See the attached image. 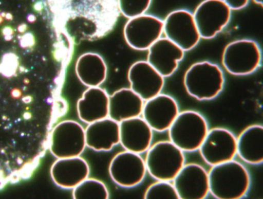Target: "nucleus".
I'll list each match as a JSON object with an SVG mask.
<instances>
[{"mask_svg":"<svg viewBox=\"0 0 263 199\" xmlns=\"http://www.w3.org/2000/svg\"><path fill=\"white\" fill-rule=\"evenodd\" d=\"M55 12L78 39H96L112 27L120 13L117 0H57Z\"/></svg>","mask_w":263,"mask_h":199,"instance_id":"f257e3e1","label":"nucleus"},{"mask_svg":"<svg viewBox=\"0 0 263 199\" xmlns=\"http://www.w3.org/2000/svg\"><path fill=\"white\" fill-rule=\"evenodd\" d=\"M208 175L210 193L218 199H240L250 189L249 172L234 159L212 166Z\"/></svg>","mask_w":263,"mask_h":199,"instance_id":"f03ea898","label":"nucleus"},{"mask_svg":"<svg viewBox=\"0 0 263 199\" xmlns=\"http://www.w3.org/2000/svg\"><path fill=\"white\" fill-rule=\"evenodd\" d=\"M184 88L189 95L200 101L215 98L222 91L224 77L217 64L207 61L193 64L183 79Z\"/></svg>","mask_w":263,"mask_h":199,"instance_id":"7ed1b4c3","label":"nucleus"},{"mask_svg":"<svg viewBox=\"0 0 263 199\" xmlns=\"http://www.w3.org/2000/svg\"><path fill=\"white\" fill-rule=\"evenodd\" d=\"M205 118L198 112H179L168 129L169 140L183 152L199 150L209 131Z\"/></svg>","mask_w":263,"mask_h":199,"instance_id":"20e7f679","label":"nucleus"},{"mask_svg":"<svg viewBox=\"0 0 263 199\" xmlns=\"http://www.w3.org/2000/svg\"><path fill=\"white\" fill-rule=\"evenodd\" d=\"M147 172L156 180L172 181L185 164L184 152L170 140L152 144L144 159Z\"/></svg>","mask_w":263,"mask_h":199,"instance_id":"39448f33","label":"nucleus"},{"mask_svg":"<svg viewBox=\"0 0 263 199\" xmlns=\"http://www.w3.org/2000/svg\"><path fill=\"white\" fill-rule=\"evenodd\" d=\"M86 147L85 129L76 121H60L49 132L48 148L57 158L79 156Z\"/></svg>","mask_w":263,"mask_h":199,"instance_id":"423d86ee","label":"nucleus"},{"mask_svg":"<svg viewBox=\"0 0 263 199\" xmlns=\"http://www.w3.org/2000/svg\"><path fill=\"white\" fill-rule=\"evenodd\" d=\"M261 52L258 44L251 39H240L229 43L222 55V64L230 74L245 76L260 66Z\"/></svg>","mask_w":263,"mask_h":199,"instance_id":"0eeeda50","label":"nucleus"},{"mask_svg":"<svg viewBox=\"0 0 263 199\" xmlns=\"http://www.w3.org/2000/svg\"><path fill=\"white\" fill-rule=\"evenodd\" d=\"M231 9L223 0H204L193 13L201 38L211 39L229 24Z\"/></svg>","mask_w":263,"mask_h":199,"instance_id":"6e6552de","label":"nucleus"},{"mask_svg":"<svg viewBox=\"0 0 263 199\" xmlns=\"http://www.w3.org/2000/svg\"><path fill=\"white\" fill-rule=\"evenodd\" d=\"M163 21L165 37L184 51L191 50L198 44L201 37L190 11L182 9L174 10Z\"/></svg>","mask_w":263,"mask_h":199,"instance_id":"1a4fd4ad","label":"nucleus"},{"mask_svg":"<svg viewBox=\"0 0 263 199\" xmlns=\"http://www.w3.org/2000/svg\"><path fill=\"white\" fill-rule=\"evenodd\" d=\"M163 21L158 17L143 14L126 23L123 34L127 44L137 50H146L161 37Z\"/></svg>","mask_w":263,"mask_h":199,"instance_id":"9d476101","label":"nucleus"},{"mask_svg":"<svg viewBox=\"0 0 263 199\" xmlns=\"http://www.w3.org/2000/svg\"><path fill=\"white\" fill-rule=\"evenodd\" d=\"M198 150L203 160L211 166L233 160L237 155L236 137L227 129L212 128Z\"/></svg>","mask_w":263,"mask_h":199,"instance_id":"9b49d317","label":"nucleus"},{"mask_svg":"<svg viewBox=\"0 0 263 199\" xmlns=\"http://www.w3.org/2000/svg\"><path fill=\"white\" fill-rule=\"evenodd\" d=\"M146 172L144 159L140 155L126 150L115 155L108 167L112 180L124 188H132L140 184Z\"/></svg>","mask_w":263,"mask_h":199,"instance_id":"f8f14e48","label":"nucleus"},{"mask_svg":"<svg viewBox=\"0 0 263 199\" xmlns=\"http://www.w3.org/2000/svg\"><path fill=\"white\" fill-rule=\"evenodd\" d=\"M172 182L180 199H203L210 193L208 172L197 164H185Z\"/></svg>","mask_w":263,"mask_h":199,"instance_id":"ddd939ff","label":"nucleus"},{"mask_svg":"<svg viewBox=\"0 0 263 199\" xmlns=\"http://www.w3.org/2000/svg\"><path fill=\"white\" fill-rule=\"evenodd\" d=\"M179 113L176 100L160 93L144 101L141 115L153 131L162 132L168 130Z\"/></svg>","mask_w":263,"mask_h":199,"instance_id":"4468645a","label":"nucleus"},{"mask_svg":"<svg viewBox=\"0 0 263 199\" xmlns=\"http://www.w3.org/2000/svg\"><path fill=\"white\" fill-rule=\"evenodd\" d=\"M127 77L129 88L144 101L160 94L164 85V78L147 61L134 63Z\"/></svg>","mask_w":263,"mask_h":199,"instance_id":"2eb2a0df","label":"nucleus"},{"mask_svg":"<svg viewBox=\"0 0 263 199\" xmlns=\"http://www.w3.org/2000/svg\"><path fill=\"white\" fill-rule=\"evenodd\" d=\"M89 172L88 162L80 156L57 158L50 170L54 183L66 189H73L89 176Z\"/></svg>","mask_w":263,"mask_h":199,"instance_id":"dca6fc26","label":"nucleus"},{"mask_svg":"<svg viewBox=\"0 0 263 199\" xmlns=\"http://www.w3.org/2000/svg\"><path fill=\"white\" fill-rule=\"evenodd\" d=\"M147 50L146 61L164 78L176 71L185 52L165 37H161Z\"/></svg>","mask_w":263,"mask_h":199,"instance_id":"f3484780","label":"nucleus"},{"mask_svg":"<svg viewBox=\"0 0 263 199\" xmlns=\"http://www.w3.org/2000/svg\"><path fill=\"white\" fill-rule=\"evenodd\" d=\"M120 143L125 150L140 154L152 145L153 130L140 116L119 123Z\"/></svg>","mask_w":263,"mask_h":199,"instance_id":"a211bd4d","label":"nucleus"},{"mask_svg":"<svg viewBox=\"0 0 263 199\" xmlns=\"http://www.w3.org/2000/svg\"><path fill=\"white\" fill-rule=\"evenodd\" d=\"M86 147L107 152L120 143L119 123L109 117L88 124L85 129Z\"/></svg>","mask_w":263,"mask_h":199,"instance_id":"6ab92c4d","label":"nucleus"},{"mask_svg":"<svg viewBox=\"0 0 263 199\" xmlns=\"http://www.w3.org/2000/svg\"><path fill=\"white\" fill-rule=\"evenodd\" d=\"M109 96L100 86L88 87L77 103L79 119L89 124L108 117Z\"/></svg>","mask_w":263,"mask_h":199,"instance_id":"aec40b11","label":"nucleus"},{"mask_svg":"<svg viewBox=\"0 0 263 199\" xmlns=\"http://www.w3.org/2000/svg\"><path fill=\"white\" fill-rule=\"evenodd\" d=\"M144 101L130 88H122L109 96L108 117L120 122L141 115Z\"/></svg>","mask_w":263,"mask_h":199,"instance_id":"412c9836","label":"nucleus"},{"mask_svg":"<svg viewBox=\"0 0 263 199\" xmlns=\"http://www.w3.org/2000/svg\"><path fill=\"white\" fill-rule=\"evenodd\" d=\"M75 71L80 81L87 87L100 86L107 75L106 64L99 54L87 52L77 59Z\"/></svg>","mask_w":263,"mask_h":199,"instance_id":"4be33fe9","label":"nucleus"},{"mask_svg":"<svg viewBox=\"0 0 263 199\" xmlns=\"http://www.w3.org/2000/svg\"><path fill=\"white\" fill-rule=\"evenodd\" d=\"M237 154L245 162L259 165L263 161V127L252 124L236 137Z\"/></svg>","mask_w":263,"mask_h":199,"instance_id":"5701e85b","label":"nucleus"},{"mask_svg":"<svg viewBox=\"0 0 263 199\" xmlns=\"http://www.w3.org/2000/svg\"><path fill=\"white\" fill-rule=\"evenodd\" d=\"M72 190V196L74 199H107L109 197V191L105 184L95 178L88 177Z\"/></svg>","mask_w":263,"mask_h":199,"instance_id":"b1692460","label":"nucleus"},{"mask_svg":"<svg viewBox=\"0 0 263 199\" xmlns=\"http://www.w3.org/2000/svg\"><path fill=\"white\" fill-rule=\"evenodd\" d=\"M156 180L147 188L144 194V198H179L173 183L170 181Z\"/></svg>","mask_w":263,"mask_h":199,"instance_id":"393cba45","label":"nucleus"},{"mask_svg":"<svg viewBox=\"0 0 263 199\" xmlns=\"http://www.w3.org/2000/svg\"><path fill=\"white\" fill-rule=\"evenodd\" d=\"M117 1L120 13L128 19L145 14L149 9L152 1V0Z\"/></svg>","mask_w":263,"mask_h":199,"instance_id":"a878e982","label":"nucleus"},{"mask_svg":"<svg viewBox=\"0 0 263 199\" xmlns=\"http://www.w3.org/2000/svg\"><path fill=\"white\" fill-rule=\"evenodd\" d=\"M17 65V59L15 55H6L3 59V62L0 66V72L5 76L11 77L14 75Z\"/></svg>","mask_w":263,"mask_h":199,"instance_id":"bb28decb","label":"nucleus"},{"mask_svg":"<svg viewBox=\"0 0 263 199\" xmlns=\"http://www.w3.org/2000/svg\"><path fill=\"white\" fill-rule=\"evenodd\" d=\"M231 10H240L245 8L249 0H223Z\"/></svg>","mask_w":263,"mask_h":199,"instance_id":"cd10ccee","label":"nucleus"},{"mask_svg":"<svg viewBox=\"0 0 263 199\" xmlns=\"http://www.w3.org/2000/svg\"><path fill=\"white\" fill-rule=\"evenodd\" d=\"M35 43L33 35L30 33H27L21 37L20 46L23 48L32 46Z\"/></svg>","mask_w":263,"mask_h":199,"instance_id":"c85d7f7f","label":"nucleus"},{"mask_svg":"<svg viewBox=\"0 0 263 199\" xmlns=\"http://www.w3.org/2000/svg\"><path fill=\"white\" fill-rule=\"evenodd\" d=\"M2 33L4 35H12L13 33V30L11 27L9 26H6L2 29Z\"/></svg>","mask_w":263,"mask_h":199,"instance_id":"c756f323","label":"nucleus"},{"mask_svg":"<svg viewBox=\"0 0 263 199\" xmlns=\"http://www.w3.org/2000/svg\"><path fill=\"white\" fill-rule=\"evenodd\" d=\"M27 28V25L26 24H22L17 27V30L20 33L24 32Z\"/></svg>","mask_w":263,"mask_h":199,"instance_id":"7c9ffc66","label":"nucleus"},{"mask_svg":"<svg viewBox=\"0 0 263 199\" xmlns=\"http://www.w3.org/2000/svg\"><path fill=\"white\" fill-rule=\"evenodd\" d=\"M27 19L28 22L32 23L36 20V17L33 14L30 13L27 15Z\"/></svg>","mask_w":263,"mask_h":199,"instance_id":"2f4dec72","label":"nucleus"},{"mask_svg":"<svg viewBox=\"0 0 263 199\" xmlns=\"http://www.w3.org/2000/svg\"><path fill=\"white\" fill-rule=\"evenodd\" d=\"M5 18L8 20H11L13 19V16L12 14L10 12H6Z\"/></svg>","mask_w":263,"mask_h":199,"instance_id":"473e14b6","label":"nucleus"},{"mask_svg":"<svg viewBox=\"0 0 263 199\" xmlns=\"http://www.w3.org/2000/svg\"><path fill=\"white\" fill-rule=\"evenodd\" d=\"M19 70L21 73H25L27 71V69L23 66H20Z\"/></svg>","mask_w":263,"mask_h":199,"instance_id":"72a5a7b5","label":"nucleus"},{"mask_svg":"<svg viewBox=\"0 0 263 199\" xmlns=\"http://www.w3.org/2000/svg\"><path fill=\"white\" fill-rule=\"evenodd\" d=\"M12 35H4V39L5 40L9 41L12 39Z\"/></svg>","mask_w":263,"mask_h":199,"instance_id":"f704fd0d","label":"nucleus"},{"mask_svg":"<svg viewBox=\"0 0 263 199\" xmlns=\"http://www.w3.org/2000/svg\"><path fill=\"white\" fill-rule=\"evenodd\" d=\"M257 4L262 5V0H253Z\"/></svg>","mask_w":263,"mask_h":199,"instance_id":"c9c22d12","label":"nucleus"},{"mask_svg":"<svg viewBox=\"0 0 263 199\" xmlns=\"http://www.w3.org/2000/svg\"><path fill=\"white\" fill-rule=\"evenodd\" d=\"M23 82L25 84H28L29 83V79L25 78L24 79Z\"/></svg>","mask_w":263,"mask_h":199,"instance_id":"e433bc0d","label":"nucleus"},{"mask_svg":"<svg viewBox=\"0 0 263 199\" xmlns=\"http://www.w3.org/2000/svg\"><path fill=\"white\" fill-rule=\"evenodd\" d=\"M3 21V17L0 15V23H1Z\"/></svg>","mask_w":263,"mask_h":199,"instance_id":"4c0bfd02","label":"nucleus"}]
</instances>
